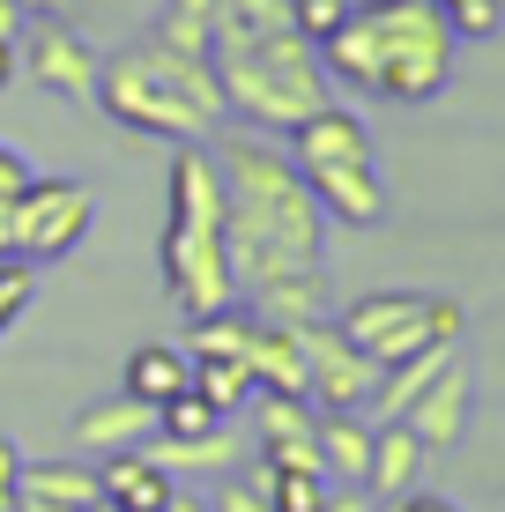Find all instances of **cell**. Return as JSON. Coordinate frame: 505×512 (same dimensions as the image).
I'll return each mask as SVG.
<instances>
[{"label": "cell", "mask_w": 505, "mask_h": 512, "mask_svg": "<svg viewBox=\"0 0 505 512\" xmlns=\"http://www.w3.org/2000/svg\"><path fill=\"white\" fill-rule=\"evenodd\" d=\"M223 253H231L238 297L275 275H312L327 245V216L312 201L305 171L275 141H223Z\"/></svg>", "instance_id": "cell-1"}, {"label": "cell", "mask_w": 505, "mask_h": 512, "mask_svg": "<svg viewBox=\"0 0 505 512\" xmlns=\"http://www.w3.org/2000/svg\"><path fill=\"white\" fill-rule=\"evenodd\" d=\"M454 45L461 30L446 23L439 0H379L350 8L320 38L327 82H350L357 97H394V104H431L454 82Z\"/></svg>", "instance_id": "cell-2"}, {"label": "cell", "mask_w": 505, "mask_h": 512, "mask_svg": "<svg viewBox=\"0 0 505 512\" xmlns=\"http://www.w3.org/2000/svg\"><path fill=\"white\" fill-rule=\"evenodd\" d=\"M164 297L186 312V320H208V312L238 305V275H231V253H223V171H216V149L201 141H179L164 171Z\"/></svg>", "instance_id": "cell-3"}, {"label": "cell", "mask_w": 505, "mask_h": 512, "mask_svg": "<svg viewBox=\"0 0 505 512\" xmlns=\"http://www.w3.org/2000/svg\"><path fill=\"white\" fill-rule=\"evenodd\" d=\"M97 112L119 119L127 134H156V141H208L223 119V82L208 60L164 52L156 38H134L127 52L97 67Z\"/></svg>", "instance_id": "cell-4"}, {"label": "cell", "mask_w": 505, "mask_h": 512, "mask_svg": "<svg viewBox=\"0 0 505 512\" xmlns=\"http://www.w3.org/2000/svg\"><path fill=\"white\" fill-rule=\"evenodd\" d=\"M223 82V119H246L253 134H290L298 119H312L320 104H335L327 90L320 45L298 38V30H216V52H208Z\"/></svg>", "instance_id": "cell-5"}, {"label": "cell", "mask_w": 505, "mask_h": 512, "mask_svg": "<svg viewBox=\"0 0 505 512\" xmlns=\"http://www.w3.org/2000/svg\"><path fill=\"white\" fill-rule=\"evenodd\" d=\"M335 327L387 372V364H402L431 342H461L468 312H461V297H431V290H372V297H357Z\"/></svg>", "instance_id": "cell-6"}, {"label": "cell", "mask_w": 505, "mask_h": 512, "mask_svg": "<svg viewBox=\"0 0 505 512\" xmlns=\"http://www.w3.org/2000/svg\"><path fill=\"white\" fill-rule=\"evenodd\" d=\"M97 223V193L82 179H30L8 201V253L45 268V260H67Z\"/></svg>", "instance_id": "cell-7"}, {"label": "cell", "mask_w": 505, "mask_h": 512, "mask_svg": "<svg viewBox=\"0 0 505 512\" xmlns=\"http://www.w3.org/2000/svg\"><path fill=\"white\" fill-rule=\"evenodd\" d=\"M298 334V357H305V394L312 409H372V386H379V364L342 334L335 320H312V327H290Z\"/></svg>", "instance_id": "cell-8"}, {"label": "cell", "mask_w": 505, "mask_h": 512, "mask_svg": "<svg viewBox=\"0 0 505 512\" xmlns=\"http://www.w3.org/2000/svg\"><path fill=\"white\" fill-rule=\"evenodd\" d=\"M23 67L30 82L67 104H97V45L82 38L75 23H60V15H23Z\"/></svg>", "instance_id": "cell-9"}, {"label": "cell", "mask_w": 505, "mask_h": 512, "mask_svg": "<svg viewBox=\"0 0 505 512\" xmlns=\"http://www.w3.org/2000/svg\"><path fill=\"white\" fill-rule=\"evenodd\" d=\"M468 416H476V372L461 364V349L439 364V379L424 386V394L402 409V423L416 438H424V453H454L461 438H468Z\"/></svg>", "instance_id": "cell-10"}, {"label": "cell", "mask_w": 505, "mask_h": 512, "mask_svg": "<svg viewBox=\"0 0 505 512\" xmlns=\"http://www.w3.org/2000/svg\"><path fill=\"white\" fill-rule=\"evenodd\" d=\"M253 416H260V461L268 468H320V409L305 394H253Z\"/></svg>", "instance_id": "cell-11"}, {"label": "cell", "mask_w": 505, "mask_h": 512, "mask_svg": "<svg viewBox=\"0 0 505 512\" xmlns=\"http://www.w3.org/2000/svg\"><path fill=\"white\" fill-rule=\"evenodd\" d=\"M290 141V164L312 171V164H372V127L350 112V104H320L312 119L283 134Z\"/></svg>", "instance_id": "cell-12"}, {"label": "cell", "mask_w": 505, "mask_h": 512, "mask_svg": "<svg viewBox=\"0 0 505 512\" xmlns=\"http://www.w3.org/2000/svg\"><path fill=\"white\" fill-rule=\"evenodd\" d=\"M305 186H312V201H320V216H335V223H379L387 216V179H379V164H312L305 171Z\"/></svg>", "instance_id": "cell-13"}, {"label": "cell", "mask_w": 505, "mask_h": 512, "mask_svg": "<svg viewBox=\"0 0 505 512\" xmlns=\"http://www.w3.org/2000/svg\"><path fill=\"white\" fill-rule=\"evenodd\" d=\"M171 490H179V475H164L142 446L104 453V461H97V498H104V512H164Z\"/></svg>", "instance_id": "cell-14"}, {"label": "cell", "mask_w": 505, "mask_h": 512, "mask_svg": "<svg viewBox=\"0 0 505 512\" xmlns=\"http://www.w3.org/2000/svg\"><path fill=\"white\" fill-rule=\"evenodd\" d=\"M424 461H431L424 438H416L402 416L379 423V431H372V468H364V490H372L379 505H387V498H409V490L424 483Z\"/></svg>", "instance_id": "cell-15"}, {"label": "cell", "mask_w": 505, "mask_h": 512, "mask_svg": "<svg viewBox=\"0 0 505 512\" xmlns=\"http://www.w3.org/2000/svg\"><path fill=\"white\" fill-rule=\"evenodd\" d=\"M156 431V409L134 394H112V401H90V409L75 416V446L82 453H127L142 446V438Z\"/></svg>", "instance_id": "cell-16"}, {"label": "cell", "mask_w": 505, "mask_h": 512, "mask_svg": "<svg viewBox=\"0 0 505 512\" xmlns=\"http://www.w3.org/2000/svg\"><path fill=\"white\" fill-rule=\"evenodd\" d=\"M372 431L379 423L364 409H320V468H327V483H364V468H372Z\"/></svg>", "instance_id": "cell-17"}, {"label": "cell", "mask_w": 505, "mask_h": 512, "mask_svg": "<svg viewBox=\"0 0 505 512\" xmlns=\"http://www.w3.org/2000/svg\"><path fill=\"white\" fill-rule=\"evenodd\" d=\"M253 297V320H268V327H312V320H335L327 312V275L312 268V275H275V282H260Z\"/></svg>", "instance_id": "cell-18"}, {"label": "cell", "mask_w": 505, "mask_h": 512, "mask_svg": "<svg viewBox=\"0 0 505 512\" xmlns=\"http://www.w3.org/2000/svg\"><path fill=\"white\" fill-rule=\"evenodd\" d=\"M194 386V357L186 349H171V342H142L127 357V372H119V394H134V401H149V409H164L171 394H186Z\"/></svg>", "instance_id": "cell-19"}, {"label": "cell", "mask_w": 505, "mask_h": 512, "mask_svg": "<svg viewBox=\"0 0 505 512\" xmlns=\"http://www.w3.org/2000/svg\"><path fill=\"white\" fill-rule=\"evenodd\" d=\"M15 490H23V498H45V505H67V512H104L90 461H23Z\"/></svg>", "instance_id": "cell-20"}, {"label": "cell", "mask_w": 505, "mask_h": 512, "mask_svg": "<svg viewBox=\"0 0 505 512\" xmlns=\"http://www.w3.org/2000/svg\"><path fill=\"white\" fill-rule=\"evenodd\" d=\"M142 453L164 475H223V468H231V453H238V438H231V423L208 431V438H164V431H149Z\"/></svg>", "instance_id": "cell-21"}, {"label": "cell", "mask_w": 505, "mask_h": 512, "mask_svg": "<svg viewBox=\"0 0 505 512\" xmlns=\"http://www.w3.org/2000/svg\"><path fill=\"white\" fill-rule=\"evenodd\" d=\"M142 38H156L164 52H186V60H208L216 52V0H164Z\"/></svg>", "instance_id": "cell-22"}, {"label": "cell", "mask_w": 505, "mask_h": 512, "mask_svg": "<svg viewBox=\"0 0 505 512\" xmlns=\"http://www.w3.org/2000/svg\"><path fill=\"white\" fill-rule=\"evenodd\" d=\"M194 394H201L216 416H238V409H253L260 379H253L238 357H194Z\"/></svg>", "instance_id": "cell-23"}, {"label": "cell", "mask_w": 505, "mask_h": 512, "mask_svg": "<svg viewBox=\"0 0 505 512\" xmlns=\"http://www.w3.org/2000/svg\"><path fill=\"white\" fill-rule=\"evenodd\" d=\"M253 490L268 498V512H320L335 483H327L320 468H268V461H260L253 468Z\"/></svg>", "instance_id": "cell-24"}, {"label": "cell", "mask_w": 505, "mask_h": 512, "mask_svg": "<svg viewBox=\"0 0 505 512\" xmlns=\"http://www.w3.org/2000/svg\"><path fill=\"white\" fill-rule=\"evenodd\" d=\"M223 423H231V416H216L194 386H186V394H171L164 409H156V431H164V438H208V431H223Z\"/></svg>", "instance_id": "cell-25"}, {"label": "cell", "mask_w": 505, "mask_h": 512, "mask_svg": "<svg viewBox=\"0 0 505 512\" xmlns=\"http://www.w3.org/2000/svg\"><path fill=\"white\" fill-rule=\"evenodd\" d=\"M30 297H38V268H30V260H15V253H0V327L23 320Z\"/></svg>", "instance_id": "cell-26"}, {"label": "cell", "mask_w": 505, "mask_h": 512, "mask_svg": "<svg viewBox=\"0 0 505 512\" xmlns=\"http://www.w3.org/2000/svg\"><path fill=\"white\" fill-rule=\"evenodd\" d=\"M342 15H350V0H290V30H298V38H312V45H320Z\"/></svg>", "instance_id": "cell-27"}, {"label": "cell", "mask_w": 505, "mask_h": 512, "mask_svg": "<svg viewBox=\"0 0 505 512\" xmlns=\"http://www.w3.org/2000/svg\"><path fill=\"white\" fill-rule=\"evenodd\" d=\"M15 67H23V8L0 0V90L15 82Z\"/></svg>", "instance_id": "cell-28"}, {"label": "cell", "mask_w": 505, "mask_h": 512, "mask_svg": "<svg viewBox=\"0 0 505 512\" xmlns=\"http://www.w3.org/2000/svg\"><path fill=\"white\" fill-rule=\"evenodd\" d=\"M208 512H268V498H260L253 483H223L216 498H208Z\"/></svg>", "instance_id": "cell-29"}, {"label": "cell", "mask_w": 505, "mask_h": 512, "mask_svg": "<svg viewBox=\"0 0 505 512\" xmlns=\"http://www.w3.org/2000/svg\"><path fill=\"white\" fill-rule=\"evenodd\" d=\"M30 179H38V171H30V164H23V156H15V149H8V141H0V201H15V193H23Z\"/></svg>", "instance_id": "cell-30"}, {"label": "cell", "mask_w": 505, "mask_h": 512, "mask_svg": "<svg viewBox=\"0 0 505 512\" xmlns=\"http://www.w3.org/2000/svg\"><path fill=\"white\" fill-rule=\"evenodd\" d=\"M320 512H387V505H379L364 483H342V490H327V505H320Z\"/></svg>", "instance_id": "cell-31"}, {"label": "cell", "mask_w": 505, "mask_h": 512, "mask_svg": "<svg viewBox=\"0 0 505 512\" xmlns=\"http://www.w3.org/2000/svg\"><path fill=\"white\" fill-rule=\"evenodd\" d=\"M15 475H23V453L15 438H0V512H15Z\"/></svg>", "instance_id": "cell-32"}, {"label": "cell", "mask_w": 505, "mask_h": 512, "mask_svg": "<svg viewBox=\"0 0 505 512\" xmlns=\"http://www.w3.org/2000/svg\"><path fill=\"white\" fill-rule=\"evenodd\" d=\"M394 512H461V505H454V498H431V490H409Z\"/></svg>", "instance_id": "cell-33"}, {"label": "cell", "mask_w": 505, "mask_h": 512, "mask_svg": "<svg viewBox=\"0 0 505 512\" xmlns=\"http://www.w3.org/2000/svg\"><path fill=\"white\" fill-rule=\"evenodd\" d=\"M23 15H67V0H15Z\"/></svg>", "instance_id": "cell-34"}, {"label": "cell", "mask_w": 505, "mask_h": 512, "mask_svg": "<svg viewBox=\"0 0 505 512\" xmlns=\"http://www.w3.org/2000/svg\"><path fill=\"white\" fill-rule=\"evenodd\" d=\"M164 512H208V498H186V490H171V505Z\"/></svg>", "instance_id": "cell-35"}, {"label": "cell", "mask_w": 505, "mask_h": 512, "mask_svg": "<svg viewBox=\"0 0 505 512\" xmlns=\"http://www.w3.org/2000/svg\"><path fill=\"white\" fill-rule=\"evenodd\" d=\"M15 512H67V505H45V498H23V490H15Z\"/></svg>", "instance_id": "cell-36"}, {"label": "cell", "mask_w": 505, "mask_h": 512, "mask_svg": "<svg viewBox=\"0 0 505 512\" xmlns=\"http://www.w3.org/2000/svg\"><path fill=\"white\" fill-rule=\"evenodd\" d=\"M0 253H8V201H0Z\"/></svg>", "instance_id": "cell-37"}, {"label": "cell", "mask_w": 505, "mask_h": 512, "mask_svg": "<svg viewBox=\"0 0 505 512\" xmlns=\"http://www.w3.org/2000/svg\"><path fill=\"white\" fill-rule=\"evenodd\" d=\"M350 8H379V0H350Z\"/></svg>", "instance_id": "cell-38"}, {"label": "cell", "mask_w": 505, "mask_h": 512, "mask_svg": "<svg viewBox=\"0 0 505 512\" xmlns=\"http://www.w3.org/2000/svg\"><path fill=\"white\" fill-rule=\"evenodd\" d=\"M498 23H505V0H498Z\"/></svg>", "instance_id": "cell-39"}]
</instances>
